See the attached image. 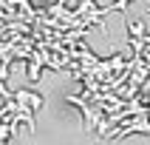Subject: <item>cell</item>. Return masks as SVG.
I'll list each match as a JSON object with an SVG mask.
<instances>
[{
  "instance_id": "1",
  "label": "cell",
  "mask_w": 150,
  "mask_h": 145,
  "mask_svg": "<svg viewBox=\"0 0 150 145\" xmlns=\"http://www.w3.org/2000/svg\"><path fill=\"white\" fill-rule=\"evenodd\" d=\"M14 97H17L20 102H23V105L34 108V111H37V108L42 105V97H40V94H31V91H25V88H17V91H14Z\"/></svg>"
}]
</instances>
